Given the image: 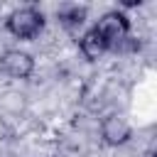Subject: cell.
<instances>
[{
  "mask_svg": "<svg viewBox=\"0 0 157 157\" xmlns=\"http://www.w3.org/2000/svg\"><path fill=\"white\" fill-rule=\"evenodd\" d=\"M56 17H59L66 27H78V25L86 20V7H78V5H64V7H59Z\"/></svg>",
  "mask_w": 157,
  "mask_h": 157,
  "instance_id": "obj_6",
  "label": "cell"
},
{
  "mask_svg": "<svg viewBox=\"0 0 157 157\" xmlns=\"http://www.w3.org/2000/svg\"><path fill=\"white\" fill-rule=\"evenodd\" d=\"M5 27H7V32L15 34L17 39H32V37H37V34L42 32V27H44V15H42V10H37V7H32V5L17 7V10H12V12L7 15Z\"/></svg>",
  "mask_w": 157,
  "mask_h": 157,
  "instance_id": "obj_1",
  "label": "cell"
},
{
  "mask_svg": "<svg viewBox=\"0 0 157 157\" xmlns=\"http://www.w3.org/2000/svg\"><path fill=\"white\" fill-rule=\"evenodd\" d=\"M78 49H81V54H83L88 61H96V59H101V56L108 52V42L103 39V34H101L96 27H91V29L81 37Z\"/></svg>",
  "mask_w": 157,
  "mask_h": 157,
  "instance_id": "obj_5",
  "label": "cell"
},
{
  "mask_svg": "<svg viewBox=\"0 0 157 157\" xmlns=\"http://www.w3.org/2000/svg\"><path fill=\"white\" fill-rule=\"evenodd\" d=\"M0 66L12 78H29L34 71V59H32V54H27L22 49H7L0 56Z\"/></svg>",
  "mask_w": 157,
  "mask_h": 157,
  "instance_id": "obj_3",
  "label": "cell"
},
{
  "mask_svg": "<svg viewBox=\"0 0 157 157\" xmlns=\"http://www.w3.org/2000/svg\"><path fill=\"white\" fill-rule=\"evenodd\" d=\"M96 29L103 34V39L108 42V49H110L115 42H120L123 37L130 34V20H128L125 12H120V10H110V12H105V15L98 20Z\"/></svg>",
  "mask_w": 157,
  "mask_h": 157,
  "instance_id": "obj_2",
  "label": "cell"
},
{
  "mask_svg": "<svg viewBox=\"0 0 157 157\" xmlns=\"http://www.w3.org/2000/svg\"><path fill=\"white\" fill-rule=\"evenodd\" d=\"M130 135H132L130 123H128L123 115L110 113V115H105V118L101 120V137H103L105 145H113V147L125 145V142L130 140Z\"/></svg>",
  "mask_w": 157,
  "mask_h": 157,
  "instance_id": "obj_4",
  "label": "cell"
}]
</instances>
